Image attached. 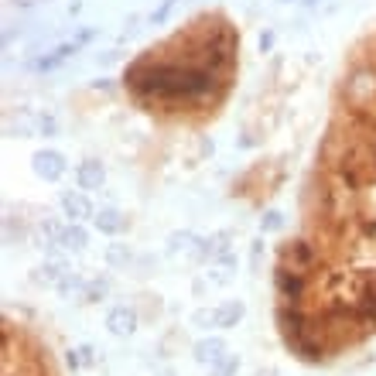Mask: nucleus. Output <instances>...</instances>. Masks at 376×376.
<instances>
[{"mask_svg":"<svg viewBox=\"0 0 376 376\" xmlns=\"http://www.w3.org/2000/svg\"><path fill=\"white\" fill-rule=\"evenodd\" d=\"M274 325L312 366L376 338V24L338 69L297 222L274 260Z\"/></svg>","mask_w":376,"mask_h":376,"instance_id":"obj_1","label":"nucleus"},{"mask_svg":"<svg viewBox=\"0 0 376 376\" xmlns=\"http://www.w3.org/2000/svg\"><path fill=\"white\" fill-rule=\"evenodd\" d=\"M237 28L226 14H202L123 72L134 106L161 123L202 127L222 110L237 86Z\"/></svg>","mask_w":376,"mask_h":376,"instance_id":"obj_2","label":"nucleus"},{"mask_svg":"<svg viewBox=\"0 0 376 376\" xmlns=\"http://www.w3.org/2000/svg\"><path fill=\"white\" fill-rule=\"evenodd\" d=\"M4 376H59L45 342L21 321L4 329Z\"/></svg>","mask_w":376,"mask_h":376,"instance_id":"obj_3","label":"nucleus"}]
</instances>
